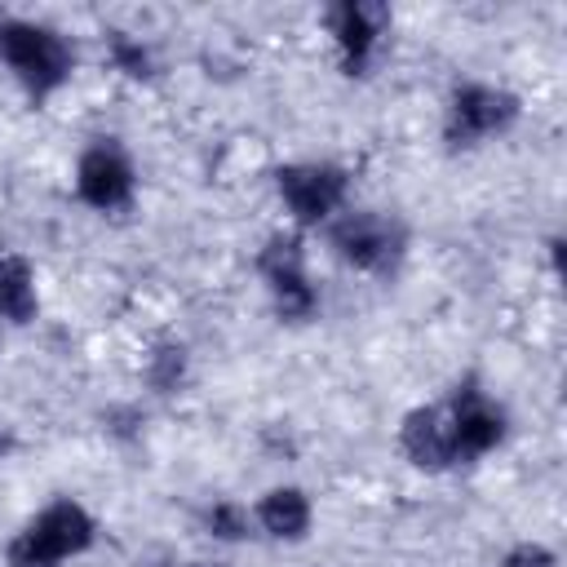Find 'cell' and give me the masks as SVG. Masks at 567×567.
Returning <instances> with one entry per match:
<instances>
[{
	"label": "cell",
	"instance_id": "obj_1",
	"mask_svg": "<svg viewBox=\"0 0 567 567\" xmlns=\"http://www.w3.org/2000/svg\"><path fill=\"white\" fill-rule=\"evenodd\" d=\"M93 518L75 501H53L44 505L22 536L9 545V567H58L62 558H75L93 545Z\"/></svg>",
	"mask_w": 567,
	"mask_h": 567
},
{
	"label": "cell",
	"instance_id": "obj_12",
	"mask_svg": "<svg viewBox=\"0 0 567 567\" xmlns=\"http://www.w3.org/2000/svg\"><path fill=\"white\" fill-rule=\"evenodd\" d=\"M35 306H40V297H35L31 266L13 252H0V319L27 323L35 315Z\"/></svg>",
	"mask_w": 567,
	"mask_h": 567
},
{
	"label": "cell",
	"instance_id": "obj_8",
	"mask_svg": "<svg viewBox=\"0 0 567 567\" xmlns=\"http://www.w3.org/2000/svg\"><path fill=\"white\" fill-rule=\"evenodd\" d=\"M385 22H390V13L381 4H363V0H346V4L328 9V31H332L350 71H359L377 53V44L385 35Z\"/></svg>",
	"mask_w": 567,
	"mask_h": 567
},
{
	"label": "cell",
	"instance_id": "obj_10",
	"mask_svg": "<svg viewBox=\"0 0 567 567\" xmlns=\"http://www.w3.org/2000/svg\"><path fill=\"white\" fill-rule=\"evenodd\" d=\"M399 443L412 456V465H421V470H443V465L456 461V452H452V421H447L443 408L408 412L403 430H399Z\"/></svg>",
	"mask_w": 567,
	"mask_h": 567
},
{
	"label": "cell",
	"instance_id": "obj_4",
	"mask_svg": "<svg viewBox=\"0 0 567 567\" xmlns=\"http://www.w3.org/2000/svg\"><path fill=\"white\" fill-rule=\"evenodd\" d=\"M332 248L354 270H385V266H394V257L403 248V235L381 213H346L332 226Z\"/></svg>",
	"mask_w": 567,
	"mask_h": 567
},
{
	"label": "cell",
	"instance_id": "obj_7",
	"mask_svg": "<svg viewBox=\"0 0 567 567\" xmlns=\"http://www.w3.org/2000/svg\"><path fill=\"white\" fill-rule=\"evenodd\" d=\"M75 190L93 208H124L133 199V164L115 142H93L75 164Z\"/></svg>",
	"mask_w": 567,
	"mask_h": 567
},
{
	"label": "cell",
	"instance_id": "obj_16",
	"mask_svg": "<svg viewBox=\"0 0 567 567\" xmlns=\"http://www.w3.org/2000/svg\"><path fill=\"white\" fill-rule=\"evenodd\" d=\"M4 447H9V439H4V434H0V452H4Z\"/></svg>",
	"mask_w": 567,
	"mask_h": 567
},
{
	"label": "cell",
	"instance_id": "obj_15",
	"mask_svg": "<svg viewBox=\"0 0 567 567\" xmlns=\"http://www.w3.org/2000/svg\"><path fill=\"white\" fill-rule=\"evenodd\" d=\"M186 567H217V563H186Z\"/></svg>",
	"mask_w": 567,
	"mask_h": 567
},
{
	"label": "cell",
	"instance_id": "obj_11",
	"mask_svg": "<svg viewBox=\"0 0 567 567\" xmlns=\"http://www.w3.org/2000/svg\"><path fill=\"white\" fill-rule=\"evenodd\" d=\"M257 523L275 540H301L310 527V496L301 487H270L257 501Z\"/></svg>",
	"mask_w": 567,
	"mask_h": 567
},
{
	"label": "cell",
	"instance_id": "obj_13",
	"mask_svg": "<svg viewBox=\"0 0 567 567\" xmlns=\"http://www.w3.org/2000/svg\"><path fill=\"white\" fill-rule=\"evenodd\" d=\"M208 527H213L217 536L235 540V536L248 532V514H244L239 505H213V509H208Z\"/></svg>",
	"mask_w": 567,
	"mask_h": 567
},
{
	"label": "cell",
	"instance_id": "obj_14",
	"mask_svg": "<svg viewBox=\"0 0 567 567\" xmlns=\"http://www.w3.org/2000/svg\"><path fill=\"white\" fill-rule=\"evenodd\" d=\"M505 567H558V558L545 545H518V549H509Z\"/></svg>",
	"mask_w": 567,
	"mask_h": 567
},
{
	"label": "cell",
	"instance_id": "obj_9",
	"mask_svg": "<svg viewBox=\"0 0 567 567\" xmlns=\"http://www.w3.org/2000/svg\"><path fill=\"white\" fill-rule=\"evenodd\" d=\"M447 421H452V452H456V461L492 452L501 443V434H505L501 408L492 399H483L478 390H461L452 412H447Z\"/></svg>",
	"mask_w": 567,
	"mask_h": 567
},
{
	"label": "cell",
	"instance_id": "obj_6",
	"mask_svg": "<svg viewBox=\"0 0 567 567\" xmlns=\"http://www.w3.org/2000/svg\"><path fill=\"white\" fill-rule=\"evenodd\" d=\"M518 102L492 84H465L452 93V106H447V142L456 146H474L492 133H501L509 120H514Z\"/></svg>",
	"mask_w": 567,
	"mask_h": 567
},
{
	"label": "cell",
	"instance_id": "obj_3",
	"mask_svg": "<svg viewBox=\"0 0 567 567\" xmlns=\"http://www.w3.org/2000/svg\"><path fill=\"white\" fill-rule=\"evenodd\" d=\"M279 195L301 226H315L341 208L346 173L332 164H288V168H279Z\"/></svg>",
	"mask_w": 567,
	"mask_h": 567
},
{
	"label": "cell",
	"instance_id": "obj_5",
	"mask_svg": "<svg viewBox=\"0 0 567 567\" xmlns=\"http://www.w3.org/2000/svg\"><path fill=\"white\" fill-rule=\"evenodd\" d=\"M261 275L270 284V297H275V310L284 319H306L315 310V288L306 279V252H301V239L297 235H275L261 252Z\"/></svg>",
	"mask_w": 567,
	"mask_h": 567
},
{
	"label": "cell",
	"instance_id": "obj_2",
	"mask_svg": "<svg viewBox=\"0 0 567 567\" xmlns=\"http://www.w3.org/2000/svg\"><path fill=\"white\" fill-rule=\"evenodd\" d=\"M0 53L9 62V71L27 84V93L44 97L53 93L66 75H71V49L58 31L40 27V22H0Z\"/></svg>",
	"mask_w": 567,
	"mask_h": 567
}]
</instances>
